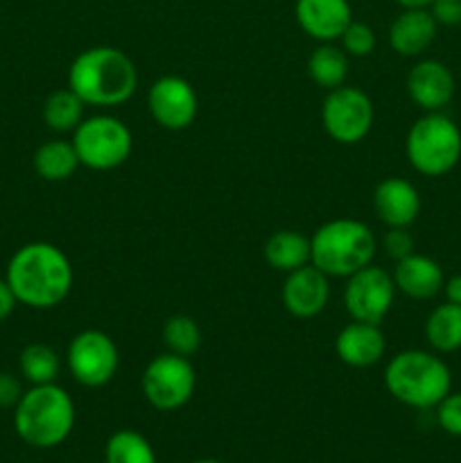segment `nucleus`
I'll use <instances>...</instances> for the list:
<instances>
[{
  "mask_svg": "<svg viewBox=\"0 0 461 463\" xmlns=\"http://www.w3.org/2000/svg\"><path fill=\"white\" fill-rule=\"evenodd\" d=\"M12 292L32 310H50L68 298L72 289V265L66 253L50 242L23 244L7 265Z\"/></svg>",
  "mask_w": 461,
  "mask_h": 463,
  "instance_id": "1",
  "label": "nucleus"
},
{
  "mask_svg": "<svg viewBox=\"0 0 461 463\" xmlns=\"http://www.w3.org/2000/svg\"><path fill=\"white\" fill-rule=\"evenodd\" d=\"M68 86L86 107H120L138 89V71L122 50L95 45L75 57L68 71Z\"/></svg>",
  "mask_w": 461,
  "mask_h": 463,
  "instance_id": "2",
  "label": "nucleus"
},
{
  "mask_svg": "<svg viewBox=\"0 0 461 463\" xmlns=\"http://www.w3.org/2000/svg\"><path fill=\"white\" fill-rule=\"evenodd\" d=\"M75 428V402L57 383L32 384L14 407V430L27 446L57 448Z\"/></svg>",
  "mask_w": 461,
  "mask_h": 463,
  "instance_id": "3",
  "label": "nucleus"
},
{
  "mask_svg": "<svg viewBox=\"0 0 461 463\" xmlns=\"http://www.w3.org/2000/svg\"><path fill=\"white\" fill-rule=\"evenodd\" d=\"M384 387L398 402L414 410L437 407L452 389L446 362L428 351H402L384 369Z\"/></svg>",
  "mask_w": 461,
  "mask_h": 463,
  "instance_id": "4",
  "label": "nucleus"
},
{
  "mask_svg": "<svg viewBox=\"0 0 461 463\" xmlns=\"http://www.w3.org/2000/svg\"><path fill=\"white\" fill-rule=\"evenodd\" d=\"M310 262L325 276L348 279L355 271L373 265L375 235L364 222L342 217L325 222L310 238Z\"/></svg>",
  "mask_w": 461,
  "mask_h": 463,
  "instance_id": "5",
  "label": "nucleus"
},
{
  "mask_svg": "<svg viewBox=\"0 0 461 463\" xmlns=\"http://www.w3.org/2000/svg\"><path fill=\"white\" fill-rule=\"evenodd\" d=\"M407 161L425 176H443L461 158V131L441 111L425 113L411 125L405 140Z\"/></svg>",
  "mask_w": 461,
  "mask_h": 463,
  "instance_id": "6",
  "label": "nucleus"
},
{
  "mask_svg": "<svg viewBox=\"0 0 461 463\" xmlns=\"http://www.w3.org/2000/svg\"><path fill=\"white\" fill-rule=\"evenodd\" d=\"M71 143L80 158V165L98 172L120 167L134 147L129 127L113 116L84 118L72 131Z\"/></svg>",
  "mask_w": 461,
  "mask_h": 463,
  "instance_id": "7",
  "label": "nucleus"
},
{
  "mask_svg": "<svg viewBox=\"0 0 461 463\" xmlns=\"http://www.w3.org/2000/svg\"><path fill=\"white\" fill-rule=\"evenodd\" d=\"M140 387L154 410L174 411L193 398L194 387H197V373L188 357H181L176 353H163L147 364Z\"/></svg>",
  "mask_w": 461,
  "mask_h": 463,
  "instance_id": "8",
  "label": "nucleus"
},
{
  "mask_svg": "<svg viewBox=\"0 0 461 463\" xmlns=\"http://www.w3.org/2000/svg\"><path fill=\"white\" fill-rule=\"evenodd\" d=\"M373 102L355 86H339L325 95L321 104V122L325 134L342 145H355L369 136L373 127Z\"/></svg>",
  "mask_w": 461,
  "mask_h": 463,
  "instance_id": "9",
  "label": "nucleus"
},
{
  "mask_svg": "<svg viewBox=\"0 0 461 463\" xmlns=\"http://www.w3.org/2000/svg\"><path fill=\"white\" fill-rule=\"evenodd\" d=\"M120 366L116 342L102 330H81L68 346V369L81 387L98 389L111 383Z\"/></svg>",
  "mask_w": 461,
  "mask_h": 463,
  "instance_id": "10",
  "label": "nucleus"
},
{
  "mask_svg": "<svg viewBox=\"0 0 461 463\" xmlns=\"http://www.w3.org/2000/svg\"><path fill=\"white\" fill-rule=\"evenodd\" d=\"M393 298H396V283H393V276L382 267L369 265L348 276L343 303L353 321L380 326V321L391 310Z\"/></svg>",
  "mask_w": 461,
  "mask_h": 463,
  "instance_id": "11",
  "label": "nucleus"
},
{
  "mask_svg": "<svg viewBox=\"0 0 461 463\" xmlns=\"http://www.w3.org/2000/svg\"><path fill=\"white\" fill-rule=\"evenodd\" d=\"M147 107L154 120L170 131L188 129L199 111V99L193 84L183 77H158L147 93Z\"/></svg>",
  "mask_w": 461,
  "mask_h": 463,
  "instance_id": "12",
  "label": "nucleus"
},
{
  "mask_svg": "<svg viewBox=\"0 0 461 463\" xmlns=\"http://www.w3.org/2000/svg\"><path fill=\"white\" fill-rule=\"evenodd\" d=\"M280 297H283V306L289 315L296 317V319H312L328 306V276L310 262L301 269L289 271Z\"/></svg>",
  "mask_w": 461,
  "mask_h": 463,
  "instance_id": "13",
  "label": "nucleus"
},
{
  "mask_svg": "<svg viewBox=\"0 0 461 463\" xmlns=\"http://www.w3.org/2000/svg\"><path fill=\"white\" fill-rule=\"evenodd\" d=\"M294 16L307 36L319 43H333L351 25L353 9L348 0H296Z\"/></svg>",
  "mask_w": 461,
  "mask_h": 463,
  "instance_id": "14",
  "label": "nucleus"
},
{
  "mask_svg": "<svg viewBox=\"0 0 461 463\" xmlns=\"http://www.w3.org/2000/svg\"><path fill=\"white\" fill-rule=\"evenodd\" d=\"M407 90L423 111H441L455 95V77L446 63L437 59H423L407 75Z\"/></svg>",
  "mask_w": 461,
  "mask_h": 463,
  "instance_id": "15",
  "label": "nucleus"
},
{
  "mask_svg": "<svg viewBox=\"0 0 461 463\" xmlns=\"http://www.w3.org/2000/svg\"><path fill=\"white\" fill-rule=\"evenodd\" d=\"M373 206L387 229H407L414 224L420 213V194L407 179L389 176L375 188Z\"/></svg>",
  "mask_w": 461,
  "mask_h": 463,
  "instance_id": "16",
  "label": "nucleus"
},
{
  "mask_svg": "<svg viewBox=\"0 0 461 463\" xmlns=\"http://www.w3.org/2000/svg\"><path fill=\"white\" fill-rule=\"evenodd\" d=\"M334 351L343 364L353 369H369L378 364L387 351V342L378 324H366V321H353L339 330L334 339Z\"/></svg>",
  "mask_w": 461,
  "mask_h": 463,
  "instance_id": "17",
  "label": "nucleus"
},
{
  "mask_svg": "<svg viewBox=\"0 0 461 463\" xmlns=\"http://www.w3.org/2000/svg\"><path fill=\"white\" fill-rule=\"evenodd\" d=\"M393 283L405 297L416 298V301H428L434 298L443 289L446 276H443L441 265L429 256L411 253L402 258L393 267Z\"/></svg>",
  "mask_w": 461,
  "mask_h": 463,
  "instance_id": "18",
  "label": "nucleus"
},
{
  "mask_svg": "<svg viewBox=\"0 0 461 463\" xmlns=\"http://www.w3.org/2000/svg\"><path fill=\"white\" fill-rule=\"evenodd\" d=\"M438 23L429 9H402L389 27V45L402 57H419L437 39Z\"/></svg>",
  "mask_w": 461,
  "mask_h": 463,
  "instance_id": "19",
  "label": "nucleus"
},
{
  "mask_svg": "<svg viewBox=\"0 0 461 463\" xmlns=\"http://www.w3.org/2000/svg\"><path fill=\"white\" fill-rule=\"evenodd\" d=\"M312 244L310 238H306L298 231H276L265 242V260L274 267L276 271L301 269L310 265Z\"/></svg>",
  "mask_w": 461,
  "mask_h": 463,
  "instance_id": "20",
  "label": "nucleus"
},
{
  "mask_svg": "<svg viewBox=\"0 0 461 463\" xmlns=\"http://www.w3.org/2000/svg\"><path fill=\"white\" fill-rule=\"evenodd\" d=\"M425 337L438 353H455L461 348V306L441 303L425 321Z\"/></svg>",
  "mask_w": 461,
  "mask_h": 463,
  "instance_id": "21",
  "label": "nucleus"
},
{
  "mask_svg": "<svg viewBox=\"0 0 461 463\" xmlns=\"http://www.w3.org/2000/svg\"><path fill=\"white\" fill-rule=\"evenodd\" d=\"M80 167L75 147L68 140H48L34 154V170L45 181H66Z\"/></svg>",
  "mask_w": 461,
  "mask_h": 463,
  "instance_id": "22",
  "label": "nucleus"
},
{
  "mask_svg": "<svg viewBox=\"0 0 461 463\" xmlns=\"http://www.w3.org/2000/svg\"><path fill=\"white\" fill-rule=\"evenodd\" d=\"M307 72L321 89H339L348 75V54L333 43H321L307 59Z\"/></svg>",
  "mask_w": 461,
  "mask_h": 463,
  "instance_id": "23",
  "label": "nucleus"
},
{
  "mask_svg": "<svg viewBox=\"0 0 461 463\" xmlns=\"http://www.w3.org/2000/svg\"><path fill=\"white\" fill-rule=\"evenodd\" d=\"M84 99L68 86L48 95L43 104V120L52 131L66 134L80 127V122L84 120Z\"/></svg>",
  "mask_w": 461,
  "mask_h": 463,
  "instance_id": "24",
  "label": "nucleus"
},
{
  "mask_svg": "<svg viewBox=\"0 0 461 463\" xmlns=\"http://www.w3.org/2000/svg\"><path fill=\"white\" fill-rule=\"evenodd\" d=\"M18 369L30 384H50L57 383L61 360L48 344H27L18 357Z\"/></svg>",
  "mask_w": 461,
  "mask_h": 463,
  "instance_id": "25",
  "label": "nucleus"
},
{
  "mask_svg": "<svg viewBox=\"0 0 461 463\" xmlns=\"http://www.w3.org/2000/svg\"><path fill=\"white\" fill-rule=\"evenodd\" d=\"M104 463H156V452L136 430H118L104 448Z\"/></svg>",
  "mask_w": 461,
  "mask_h": 463,
  "instance_id": "26",
  "label": "nucleus"
},
{
  "mask_svg": "<svg viewBox=\"0 0 461 463\" xmlns=\"http://www.w3.org/2000/svg\"><path fill=\"white\" fill-rule=\"evenodd\" d=\"M163 342L167 351L181 357H190L202 346V330L197 321L188 315H174L163 326Z\"/></svg>",
  "mask_w": 461,
  "mask_h": 463,
  "instance_id": "27",
  "label": "nucleus"
},
{
  "mask_svg": "<svg viewBox=\"0 0 461 463\" xmlns=\"http://www.w3.org/2000/svg\"><path fill=\"white\" fill-rule=\"evenodd\" d=\"M342 50L351 57H369L375 50V32L362 21H351L342 34Z\"/></svg>",
  "mask_w": 461,
  "mask_h": 463,
  "instance_id": "28",
  "label": "nucleus"
},
{
  "mask_svg": "<svg viewBox=\"0 0 461 463\" xmlns=\"http://www.w3.org/2000/svg\"><path fill=\"white\" fill-rule=\"evenodd\" d=\"M437 420L443 432H447L450 437H461V392H450L438 402Z\"/></svg>",
  "mask_w": 461,
  "mask_h": 463,
  "instance_id": "29",
  "label": "nucleus"
},
{
  "mask_svg": "<svg viewBox=\"0 0 461 463\" xmlns=\"http://www.w3.org/2000/svg\"><path fill=\"white\" fill-rule=\"evenodd\" d=\"M382 244L387 256L396 262L414 253V238H411V233L407 229H389Z\"/></svg>",
  "mask_w": 461,
  "mask_h": 463,
  "instance_id": "30",
  "label": "nucleus"
},
{
  "mask_svg": "<svg viewBox=\"0 0 461 463\" xmlns=\"http://www.w3.org/2000/svg\"><path fill=\"white\" fill-rule=\"evenodd\" d=\"M428 9L438 25L455 27L461 23V0H432Z\"/></svg>",
  "mask_w": 461,
  "mask_h": 463,
  "instance_id": "31",
  "label": "nucleus"
},
{
  "mask_svg": "<svg viewBox=\"0 0 461 463\" xmlns=\"http://www.w3.org/2000/svg\"><path fill=\"white\" fill-rule=\"evenodd\" d=\"M23 384L16 375L0 373V407H16L23 396Z\"/></svg>",
  "mask_w": 461,
  "mask_h": 463,
  "instance_id": "32",
  "label": "nucleus"
},
{
  "mask_svg": "<svg viewBox=\"0 0 461 463\" xmlns=\"http://www.w3.org/2000/svg\"><path fill=\"white\" fill-rule=\"evenodd\" d=\"M18 306V298L16 294L12 292V288H9V283L5 279H0V324L3 321H7L9 317H12L14 307Z\"/></svg>",
  "mask_w": 461,
  "mask_h": 463,
  "instance_id": "33",
  "label": "nucleus"
},
{
  "mask_svg": "<svg viewBox=\"0 0 461 463\" xmlns=\"http://www.w3.org/2000/svg\"><path fill=\"white\" fill-rule=\"evenodd\" d=\"M443 292H446V298L450 303H456L461 306V276H452L443 283Z\"/></svg>",
  "mask_w": 461,
  "mask_h": 463,
  "instance_id": "34",
  "label": "nucleus"
},
{
  "mask_svg": "<svg viewBox=\"0 0 461 463\" xmlns=\"http://www.w3.org/2000/svg\"><path fill=\"white\" fill-rule=\"evenodd\" d=\"M398 5H400L402 9H425L429 7V3L432 0H396Z\"/></svg>",
  "mask_w": 461,
  "mask_h": 463,
  "instance_id": "35",
  "label": "nucleus"
},
{
  "mask_svg": "<svg viewBox=\"0 0 461 463\" xmlns=\"http://www.w3.org/2000/svg\"><path fill=\"white\" fill-rule=\"evenodd\" d=\"M193 463H221V461H217V459H197V461H193Z\"/></svg>",
  "mask_w": 461,
  "mask_h": 463,
  "instance_id": "36",
  "label": "nucleus"
}]
</instances>
